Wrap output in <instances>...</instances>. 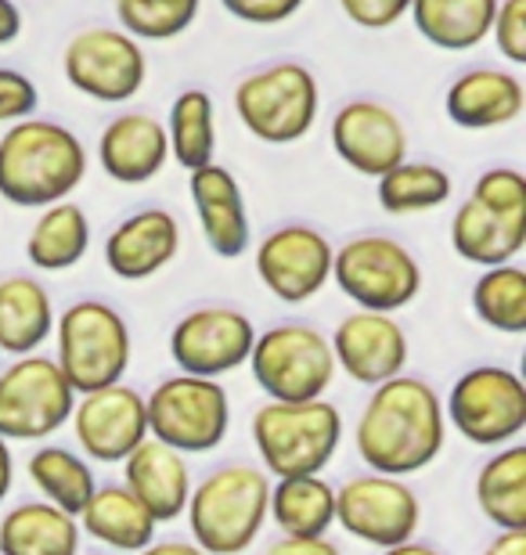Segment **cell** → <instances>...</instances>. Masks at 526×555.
<instances>
[{"instance_id": "obj_1", "label": "cell", "mask_w": 526, "mask_h": 555, "mask_svg": "<svg viewBox=\"0 0 526 555\" xmlns=\"http://www.w3.org/2000/svg\"><path fill=\"white\" fill-rule=\"evenodd\" d=\"M354 440L372 473L415 476L429 469L447 443L440 393L419 375H394L379 383L357 418Z\"/></svg>"}, {"instance_id": "obj_2", "label": "cell", "mask_w": 526, "mask_h": 555, "mask_svg": "<svg viewBox=\"0 0 526 555\" xmlns=\"http://www.w3.org/2000/svg\"><path fill=\"white\" fill-rule=\"evenodd\" d=\"M87 177V149L54 119H18L0 138V195L15 206L43 209L69 198Z\"/></svg>"}, {"instance_id": "obj_3", "label": "cell", "mask_w": 526, "mask_h": 555, "mask_svg": "<svg viewBox=\"0 0 526 555\" xmlns=\"http://www.w3.org/2000/svg\"><path fill=\"white\" fill-rule=\"evenodd\" d=\"M271 502V480L245 462L220 465L188 494V527L206 555H239L260 538Z\"/></svg>"}, {"instance_id": "obj_4", "label": "cell", "mask_w": 526, "mask_h": 555, "mask_svg": "<svg viewBox=\"0 0 526 555\" xmlns=\"http://www.w3.org/2000/svg\"><path fill=\"white\" fill-rule=\"evenodd\" d=\"M526 246V177L516 166L479 173L451 220V249L476 268L512 263Z\"/></svg>"}, {"instance_id": "obj_5", "label": "cell", "mask_w": 526, "mask_h": 555, "mask_svg": "<svg viewBox=\"0 0 526 555\" xmlns=\"http://www.w3.org/2000/svg\"><path fill=\"white\" fill-rule=\"evenodd\" d=\"M343 440V415L332 401L282 404L267 401L253 415V443L264 473L274 480L285 476H318L329 469Z\"/></svg>"}, {"instance_id": "obj_6", "label": "cell", "mask_w": 526, "mask_h": 555, "mask_svg": "<svg viewBox=\"0 0 526 555\" xmlns=\"http://www.w3.org/2000/svg\"><path fill=\"white\" fill-rule=\"evenodd\" d=\"M245 364L253 369V379L267 393V401L282 404L318 401L335 379L329 336L307 321H282L267 332H256Z\"/></svg>"}, {"instance_id": "obj_7", "label": "cell", "mask_w": 526, "mask_h": 555, "mask_svg": "<svg viewBox=\"0 0 526 555\" xmlns=\"http://www.w3.org/2000/svg\"><path fill=\"white\" fill-rule=\"evenodd\" d=\"M59 328V369L80 393L123 383L130 369V328L116 307L102 299H80L54 318Z\"/></svg>"}, {"instance_id": "obj_8", "label": "cell", "mask_w": 526, "mask_h": 555, "mask_svg": "<svg viewBox=\"0 0 526 555\" xmlns=\"http://www.w3.org/2000/svg\"><path fill=\"white\" fill-rule=\"evenodd\" d=\"M318 80L299 62H274L267 69L249 73L234 87V108H239L242 127L267 144L304 141L318 124Z\"/></svg>"}, {"instance_id": "obj_9", "label": "cell", "mask_w": 526, "mask_h": 555, "mask_svg": "<svg viewBox=\"0 0 526 555\" xmlns=\"http://www.w3.org/2000/svg\"><path fill=\"white\" fill-rule=\"evenodd\" d=\"M149 437L181 454L217 451L231 429V401L220 379L177 372L144 397Z\"/></svg>"}, {"instance_id": "obj_10", "label": "cell", "mask_w": 526, "mask_h": 555, "mask_svg": "<svg viewBox=\"0 0 526 555\" xmlns=\"http://www.w3.org/2000/svg\"><path fill=\"white\" fill-rule=\"evenodd\" d=\"M332 282L361 310L397 314L422 293V268L389 235H357L332 253Z\"/></svg>"}, {"instance_id": "obj_11", "label": "cell", "mask_w": 526, "mask_h": 555, "mask_svg": "<svg viewBox=\"0 0 526 555\" xmlns=\"http://www.w3.org/2000/svg\"><path fill=\"white\" fill-rule=\"evenodd\" d=\"M447 426L476 448H505L526 429V383L501 364H476L447 393Z\"/></svg>"}, {"instance_id": "obj_12", "label": "cell", "mask_w": 526, "mask_h": 555, "mask_svg": "<svg viewBox=\"0 0 526 555\" xmlns=\"http://www.w3.org/2000/svg\"><path fill=\"white\" fill-rule=\"evenodd\" d=\"M76 390L62 375L59 361L26 353L0 372V437L43 440L69 422Z\"/></svg>"}, {"instance_id": "obj_13", "label": "cell", "mask_w": 526, "mask_h": 555, "mask_svg": "<svg viewBox=\"0 0 526 555\" xmlns=\"http://www.w3.org/2000/svg\"><path fill=\"white\" fill-rule=\"evenodd\" d=\"M335 524L364 545L394 548L419 534L422 502L400 476L364 473L335 491Z\"/></svg>"}, {"instance_id": "obj_14", "label": "cell", "mask_w": 526, "mask_h": 555, "mask_svg": "<svg viewBox=\"0 0 526 555\" xmlns=\"http://www.w3.org/2000/svg\"><path fill=\"white\" fill-rule=\"evenodd\" d=\"M62 62L65 80L80 94L105 105L130 102L144 87V76H149V59H144L141 43L123 29L105 26L76 33Z\"/></svg>"}, {"instance_id": "obj_15", "label": "cell", "mask_w": 526, "mask_h": 555, "mask_svg": "<svg viewBox=\"0 0 526 555\" xmlns=\"http://www.w3.org/2000/svg\"><path fill=\"white\" fill-rule=\"evenodd\" d=\"M256 325L239 307H195L170 332V358L184 375L220 379L242 369L253 353Z\"/></svg>"}, {"instance_id": "obj_16", "label": "cell", "mask_w": 526, "mask_h": 555, "mask_svg": "<svg viewBox=\"0 0 526 555\" xmlns=\"http://www.w3.org/2000/svg\"><path fill=\"white\" fill-rule=\"evenodd\" d=\"M332 242L310 224H282L256 249V274L282 304H307L332 282Z\"/></svg>"}, {"instance_id": "obj_17", "label": "cell", "mask_w": 526, "mask_h": 555, "mask_svg": "<svg viewBox=\"0 0 526 555\" xmlns=\"http://www.w3.org/2000/svg\"><path fill=\"white\" fill-rule=\"evenodd\" d=\"M69 422L80 451L102 465H119L149 437L144 397L127 383H112L102 386V390L80 393Z\"/></svg>"}, {"instance_id": "obj_18", "label": "cell", "mask_w": 526, "mask_h": 555, "mask_svg": "<svg viewBox=\"0 0 526 555\" xmlns=\"http://www.w3.org/2000/svg\"><path fill=\"white\" fill-rule=\"evenodd\" d=\"M335 369H343L354 383L379 386L394 375H405L408 364V336L394 314L375 310H354L329 336Z\"/></svg>"}, {"instance_id": "obj_19", "label": "cell", "mask_w": 526, "mask_h": 555, "mask_svg": "<svg viewBox=\"0 0 526 555\" xmlns=\"http://www.w3.org/2000/svg\"><path fill=\"white\" fill-rule=\"evenodd\" d=\"M332 149L350 170L379 181L408 159V130L389 105L357 98L332 116Z\"/></svg>"}, {"instance_id": "obj_20", "label": "cell", "mask_w": 526, "mask_h": 555, "mask_svg": "<svg viewBox=\"0 0 526 555\" xmlns=\"http://www.w3.org/2000/svg\"><path fill=\"white\" fill-rule=\"evenodd\" d=\"M181 253V224L170 209L149 206L130 214L105 242L108 271L123 282H144V278L170 268Z\"/></svg>"}, {"instance_id": "obj_21", "label": "cell", "mask_w": 526, "mask_h": 555, "mask_svg": "<svg viewBox=\"0 0 526 555\" xmlns=\"http://www.w3.org/2000/svg\"><path fill=\"white\" fill-rule=\"evenodd\" d=\"M188 188H192V203H195L198 224H203V235L209 242V253L220 260H239L242 253L249 249V238H253L239 177H234L228 166L206 163V166H198V170H192Z\"/></svg>"}, {"instance_id": "obj_22", "label": "cell", "mask_w": 526, "mask_h": 555, "mask_svg": "<svg viewBox=\"0 0 526 555\" xmlns=\"http://www.w3.org/2000/svg\"><path fill=\"white\" fill-rule=\"evenodd\" d=\"M123 487L149 508L155 524H174L184 516L192 494V473L181 451L166 448L155 437H144L123 459Z\"/></svg>"}, {"instance_id": "obj_23", "label": "cell", "mask_w": 526, "mask_h": 555, "mask_svg": "<svg viewBox=\"0 0 526 555\" xmlns=\"http://www.w3.org/2000/svg\"><path fill=\"white\" fill-rule=\"evenodd\" d=\"M170 159L166 127L149 113H123L98 138V163L119 184H144Z\"/></svg>"}, {"instance_id": "obj_24", "label": "cell", "mask_w": 526, "mask_h": 555, "mask_svg": "<svg viewBox=\"0 0 526 555\" xmlns=\"http://www.w3.org/2000/svg\"><path fill=\"white\" fill-rule=\"evenodd\" d=\"M526 91L505 69H469L447 87V119L462 130H495L523 116Z\"/></svg>"}, {"instance_id": "obj_25", "label": "cell", "mask_w": 526, "mask_h": 555, "mask_svg": "<svg viewBox=\"0 0 526 555\" xmlns=\"http://www.w3.org/2000/svg\"><path fill=\"white\" fill-rule=\"evenodd\" d=\"M76 524L119 555H127V552L138 555L141 548H149L155 541V530H159L149 508H144L123 483L94 487L91 502L80 508Z\"/></svg>"}, {"instance_id": "obj_26", "label": "cell", "mask_w": 526, "mask_h": 555, "mask_svg": "<svg viewBox=\"0 0 526 555\" xmlns=\"http://www.w3.org/2000/svg\"><path fill=\"white\" fill-rule=\"evenodd\" d=\"M54 332V304L51 293L37 278H0V350L26 358L37 353Z\"/></svg>"}, {"instance_id": "obj_27", "label": "cell", "mask_w": 526, "mask_h": 555, "mask_svg": "<svg viewBox=\"0 0 526 555\" xmlns=\"http://www.w3.org/2000/svg\"><path fill=\"white\" fill-rule=\"evenodd\" d=\"M80 524L48 502L8 508L0 519V555H80Z\"/></svg>"}, {"instance_id": "obj_28", "label": "cell", "mask_w": 526, "mask_h": 555, "mask_svg": "<svg viewBox=\"0 0 526 555\" xmlns=\"http://www.w3.org/2000/svg\"><path fill=\"white\" fill-rule=\"evenodd\" d=\"M267 516L282 538H329L335 524V487L324 476H285L271 483Z\"/></svg>"}, {"instance_id": "obj_29", "label": "cell", "mask_w": 526, "mask_h": 555, "mask_svg": "<svg viewBox=\"0 0 526 555\" xmlns=\"http://www.w3.org/2000/svg\"><path fill=\"white\" fill-rule=\"evenodd\" d=\"M408 11L433 48L469 51L490 37L498 0H411Z\"/></svg>"}, {"instance_id": "obj_30", "label": "cell", "mask_w": 526, "mask_h": 555, "mask_svg": "<svg viewBox=\"0 0 526 555\" xmlns=\"http://www.w3.org/2000/svg\"><path fill=\"white\" fill-rule=\"evenodd\" d=\"M476 505L498 530H526V448L505 443L476 473Z\"/></svg>"}, {"instance_id": "obj_31", "label": "cell", "mask_w": 526, "mask_h": 555, "mask_svg": "<svg viewBox=\"0 0 526 555\" xmlns=\"http://www.w3.org/2000/svg\"><path fill=\"white\" fill-rule=\"evenodd\" d=\"M87 249H91V220H87L84 206L69 203V198L43 206L26 238V257L37 271H69L87 257Z\"/></svg>"}, {"instance_id": "obj_32", "label": "cell", "mask_w": 526, "mask_h": 555, "mask_svg": "<svg viewBox=\"0 0 526 555\" xmlns=\"http://www.w3.org/2000/svg\"><path fill=\"white\" fill-rule=\"evenodd\" d=\"M26 469H29L33 487L43 494V502L62 508V513H69V516H80V508L91 502V494L98 487L91 462L69 448H59V443H48V448L33 451Z\"/></svg>"}, {"instance_id": "obj_33", "label": "cell", "mask_w": 526, "mask_h": 555, "mask_svg": "<svg viewBox=\"0 0 526 555\" xmlns=\"http://www.w3.org/2000/svg\"><path fill=\"white\" fill-rule=\"evenodd\" d=\"M166 141L170 155L184 166L188 173L198 166L213 163L217 155V113H213V98L206 91H181L170 105V124H166Z\"/></svg>"}, {"instance_id": "obj_34", "label": "cell", "mask_w": 526, "mask_h": 555, "mask_svg": "<svg viewBox=\"0 0 526 555\" xmlns=\"http://www.w3.org/2000/svg\"><path fill=\"white\" fill-rule=\"evenodd\" d=\"M454 184L451 173L440 170L436 163H415L405 159L397 163L394 170H386L379 177V206L394 217H408V214H425V209H436L451 198Z\"/></svg>"}, {"instance_id": "obj_35", "label": "cell", "mask_w": 526, "mask_h": 555, "mask_svg": "<svg viewBox=\"0 0 526 555\" xmlns=\"http://www.w3.org/2000/svg\"><path fill=\"white\" fill-rule=\"evenodd\" d=\"M473 310L487 328L501 336H523L526 332V271L519 263H498L484 268L473 285Z\"/></svg>"}, {"instance_id": "obj_36", "label": "cell", "mask_w": 526, "mask_h": 555, "mask_svg": "<svg viewBox=\"0 0 526 555\" xmlns=\"http://www.w3.org/2000/svg\"><path fill=\"white\" fill-rule=\"evenodd\" d=\"M203 0H116L123 33L133 40H174L192 26Z\"/></svg>"}, {"instance_id": "obj_37", "label": "cell", "mask_w": 526, "mask_h": 555, "mask_svg": "<svg viewBox=\"0 0 526 555\" xmlns=\"http://www.w3.org/2000/svg\"><path fill=\"white\" fill-rule=\"evenodd\" d=\"M490 37L512 65H526V0H498Z\"/></svg>"}, {"instance_id": "obj_38", "label": "cell", "mask_w": 526, "mask_h": 555, "mask_svg": "<svg viewBox=\"0 0 526 555\" xmlns=\"http://www.w3.org/2000/svg\"><path fill=\"white\" fill-rule=\"evenodd\" d=\"M40 105L37 83L18 69H0V124H18L29 119Z\"/></svg>"}, {"instance_id": "obj_39", "label": "cell", "mask_w": 526, "mask_h": 555, "mask_svg": "<svg viewBox=\"0 0 526 555\" xmlns=\"http://www.w3.org/2000/svg\"><path fill=\"white\" fill-rule=\"evenodd\" d=\"M343 15L361 29H389L408 15L411 0H339Z\"/></svg>"}, {"instance_id": "obj_40", "label": "cell", "mask_w": 526, "mask_h": 555, "mask_svg": "<svg viewBox=\"0 0 526 555\" xmlns=\"http://www.w3.org/2000/svg\"><path fill=\"white\" fill-rule=\"evenodd\" d=\"M220 4L249 26H278V22L293 18L307 0H220Z\"/></svg>"}, {"instance_id": "obj_41", "label": "cell", "mask_w": 526, "mask_h": 555, "mask_svg": "<svg viewBox=\"0 0 526 555\" xmlns=\"http://www.w3.org/2000/svg\"><path fill=\"white\" fill-rule=\"evenodd\" d=\"M267 555H343L329 538H278Z\"/></svg>"}, {"instance_id": "obj_42", "label": "cell", "mask_w": 526, "mask_h": 555, "mask_svg": "<svg viewBox=\"0 0 526 555\" xmlns=\"http://www.w3.org/2000/svg\"><path fill=\"white\" fill-rule=\"evenodd\" d=\"M484 555H526V530H498Z\"/></svg>"}, {"instance_id": "obj_43", "label": "cell", "mask_w": 526, "mask_h": 555, "mask_svg": "<svg viewBox=\"0 0 526 555\" xmlns=\"http://www.w3.org/2000/svg\"><path fill=\"white\" fill-rule=\"evenodd\" d=\"M18 33H22V11L15 8V0H0V48L18 40Z\"/></svg>"}, {"instance_id": "obj_44", "label": "cell", "mask_w": 526, "mask_h": 555, "mask_svg": "<svg viewBox=\"0 0 526 555\" xmlns=\"http://www.w3.org/2000/svg\"><path fill=\"white\" fill-rule=\"evenodd\" d=\"M138 555H206L195 541H152L149 548H141Z\"/></svg>"}, {"instance_id": "obj_45", "label": "cell", "mask_w": 526, "mask_h": 555, "mask_svg": "<svg viewBox=\"0 0 526 555\" xmlns=\"http://www.w3.org/2000/svg\"><path fill=\"white\" fill-rule=\"evenodd\" d=\"M11 483H15V459H11L8 440L0 437V502L11 494Z\"/></svg>"}, {"instance_id": "obj_46", "label": "cell", "mask_w": 526, "mask_h": 555, "mask_svg": "<svg viewBox=\"0 0 526 555\" xmlns=\"http://www.w3.org/2000/svg\"><path fill=\"white\" fill-rule=\"evenodd\" d=\"M383 555H440L433 545H422V541H405V545H394V548H383Z\"/></svg>"}, {"instance_id": "obj_47", "label": "cell", "mask_w": 526, "mask_h": 555, "mask_svg": "<svg viewBox=\"0 0 526 555\" xmlns=\"http://www.w3.org/2000/svg\"><path fill=\"white\" fill-rule=\"evenodd\" d=\"M91 555H119V552H91Z\"/></svg>"}]
</instances>
